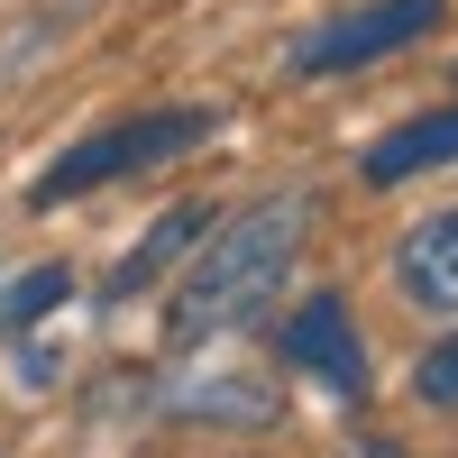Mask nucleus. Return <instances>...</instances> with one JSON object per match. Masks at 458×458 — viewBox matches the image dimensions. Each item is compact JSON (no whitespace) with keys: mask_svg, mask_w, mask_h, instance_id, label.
Listing matches in <instances>:
<instances>
[{"mask_svg":"<svg viewBox=\"0 0 458 458\" xmlns=\"http://www.w3.org/2000/svg\"><path fill=\"white\" fill-rule=\"evenodd\" d=\"M248 376H211V394H174V412H211V422H276V394H239Z\"/></svg>","mask_w":458,"mask_h":458,"instance_id":"nucleus-8","label":"nucleus"},{"mask_svg":"<svg viewBox=\"0 0 458 458\" xmlns=\"http://www.w3.org/2000/svg\"><path fill=\"white\" fill-rule=\"evenodd\" d=\"M64 293H73V276H64V266H37V276H19V284H10V302H0V330H37Z\"/></svg>","mask_w":458,"mask_h":458,"instance_id":"nucleus-9","label":"nucleus"},{"mask_svg":"<svg viewBox=\"0 0 458 458\" xmlns=\"http://www.w3.org/2000/svg\"><path fill=\"white\" fill-rule=\"evenodd\" d=\"M211 129H220V110H138V120H110V129H92L83 147H64V157L28 183V211L101 193V183H120V174H157L174 157H193V147H211Z\"/></svg>","mask_w":458,"mask_h":458,"instance_id":"nucleus-2","label":"nucleus"},{"mask_svg":"<svg viewBox=\"0 0 458 458\" xmlns=\"http://www.w3.org/2000/svg\"><path fill=\"white\" fill-rule=\"evenodd\" d=\"M349 458H403V440H358Z\"/></svg>","mask_w":458,"mask_h":458,"instance_id":"nucleus-11","label":"nucleus"},{"mask_svg":"<svg viewBox=\"0 0 458 458\" xmlns=\"http://www.w3.org/2000/svg\"><path fill=\"white\" fill-rule=\"evenodd\" d=\"M394 284L422 302V312H458V211H431L403 229L394 248Z\"/></svg>","mask_w":458,"mask_h":458,"instance_id":"nucleus-5","label":"nucleus"},{"mask_svg":"<svg viewBox=\"0 0 458 458\" xmlns=\"http://www.w3.org/2000/svg\"><path fill=\"white\" fill-rule=\"evenodd\" d=\"M302 229H312V193H266L248 211L211 220V239H193V276L174 284V312H165V339L174 349H202L220 330H248L266 302L284 293L293 257H302Z\"/></svg>","mask_w":458,"mask_h":458,"instance_id":"nucleus-1","label":"nucleus"},{"mask_svg":"<svg viewBox=\"0 0 458 458\" xmlns=\"http://www.w3.org/2000/svg\"><path fill=\"white\" fill-rule=\"evenodd\" d=\"M211 220H220L211 202H174V211H165V220L147 229V239H138V248H129L120 266H110V276H101V302H129L138 284H157V276H165L174 257H193V239H202Z\"/></svg>","mask_w":458,"mask_h":458,"instance_id":"nucleus-7","label":"nucleus"},{"mask_svg":"<svg viewBox=\"0 0 458 458\" xmlns=\"http://www.w3.org/2000/svg\"><path fill=\"white\" fill-rule=\"evenodd\" d=\"M284 367H302V376H321L330 394H349V403H367V339H358V312L339 293H312L302 312L284 321Z\"/></svg>","mask_w":458,"mask_h":458,"instance_id":"nucleus-4","label":"nucleus"},{"mask_svg":"<svg viewBox=\"0 0 458 458\" xmlns=\"http://www.w3.org/2000/svg\"><path fill=\"white\" fill-rule=\"evenodd\" d=\"M431 165H458V101L422 110V120H403V129H386L367 147V183H376V193H394V183L431 174Z\"/></svg>","mask_w":458,"mask_h":458,"instance_id":"nucleus-6","label":"nucleus"},{"mask_svg":"<svg viewBox=\"0 0 458 458\" xmlns=\"http://www.w3.org/2000/svg\"><path fill=\"white\" fill-rule=\"evenodd\" d=\"M412 394H422L431 412H458V330L440 339V349H422V367H412Z\"/></svg>","mask_w":458,"mask_h":458,"instance_id":"nucleus-10","label":"nucleus"},{"mask_svg":"<svg viewBox=\"0 0 458 458\" xmlns=\"http://www.w3.org/2000/svg\"><path fill=\"white\" fill-rule=\"evenodd\" d=\"M440 19H449V0H367V10H339L293 47V73H358L376 55L412 47V37H431Z\"/></svg>","mask_w":458,"mask_h":458,"instance_id":"nucleus-3","label":"nucleus"}]
</instances>
